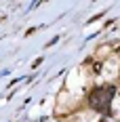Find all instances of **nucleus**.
<instances>
[{"instance_id": "nucleus-1", "label": "nucleus", "mask_w": 120, "mask_h": 122, "mask_svg": "<svg viewBox=\"0 0 120 122\" xmlns=\"http://www.w3.org/2000/svg\"><path fill=\"white\" fill-rule=\"evenodd\" d=\"M114 95V88H95L93 93H91V97H89V105L93 107V110L97 112H103V110H108V105H110V97Z\"/></svg>"}, {"instance_id": "nucleus-2", "label": "nucleus", "mask_w": 120, "mask_h": 122, "mask_svg": "<svg viewBox=\"0 0 120 122\" xmlns=\"http://www.w3.org/2000/svg\"><path fill=\"white\" fill-rule=\"evenodd\" d=\"M101 65H103V63H101V61H97V63H95V67H93V72H95V74H101V70H103Z\"/></svg>"}, {"instance_id": "nucleus-3", "label": "nucleus", "mask_w": 120, "mask_h": 122, "mask_svg": "<svg viewBox=\"0 0 120 122\" xmlns=\"http://www.w3.org/2000/svg\"><path fill=\"white\" fill-rule=\"evenodd\" d=\"M99 122H110V120H105V118H101V120H99Z\"/></svg>"}]
</instances>
